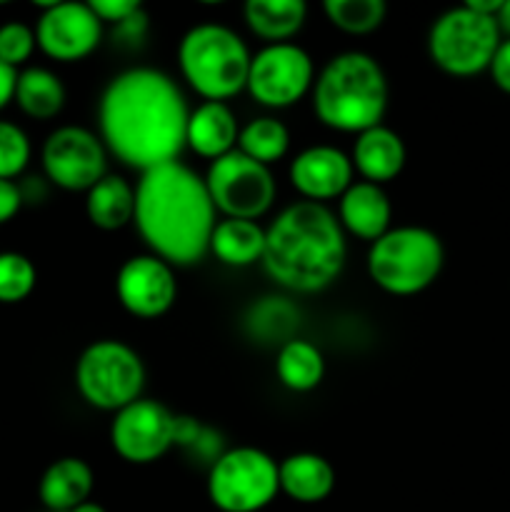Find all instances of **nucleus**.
<instances>
[{"mask_svg": "<svg viewBox=\"0 0 510 512\" xmlns=\"http://www.w3.org/2000/svg\"><path fill=\"white\" fill-rule=\"evenodd\" d=\"M405 143L395 130L385 125L365 130L355 138L353 145V170L365 180V183L383 185L398 178L405 168Z\"/></svg>", "mask_w": 510, "mask_h": 512, "instance_id": "6ab92c4d", "label": "nucleus"}, {"mask_svg": "<svg viewBox=\"0 0 510 512\" xmlns=\"http://www.w3.org/2000/svg\"><path fill=\"white\" fill-rule=\"evenodd\" d=\"M13 100L28 118L50 120L63 110L65 85L53 70L25 68L18 73Z\"/></svg>", "mask_w": 510, "mask_h": 512, "instance_id": "a878e982", "label": "nucleus"}, {"mask_svg": "<svg viewBox=\"0 0 510 512\" xmlns=\"http://www.w3.org/2000/svg\"><path fill=\"white\" fill-rule=\"evenodd\" d=\"M490 78L498 85L503 93L510 95V38L500 40L498 50L493 55V63H490Z\"/></svg>", "mask_w": 510, "mask_h": 512, "instance_id": "473e14b6", "label": "nucleus"}, {"mask_svg": "<svg viewBox=\"0 0 510 512\" xmlns=\"http://www.w3.org/2000/svg\"><path fill=\"white\" fill-rule=\"evenodd\" d=\"M35 265L23 253H0V303L13 305L28 298L35 288Z\"/></svg>", "mask_w": 510, "mask_h": 512, "instance_id": "c85d7f7f", "label": "nucleus"}, {"mask_svg": "<svg viewBox=\"0 0 510 512\" xmlns=\"http://www.w3.org/2000/svg\"><path fill=\"white\" fill-rule=\"evenodd\" d=\"M75 388L90 408L118 413L143 395L145 365L130 345L95 340L80 353Z\"/></svg>", "mask_w": 510, "mask_h": 512, "instance_id": "0eeeda50", "label": "nucleus"}, {"mask_svg": "<svg viewBox=\"0 0 510 512\" xmlns=\"http://www.w3.org/2000/svg\"><path fill=\"white\" fill-rule=\"evenodd\" d=\"M275 373L283 388L293 393H310L323 383L325 358L313 343L303 338H290L280 345L275 358Z\"/></svg>", "mask_w": 510, "mask_h": 512, "instance_id": "393cba45", "label": "nucleus"}, {"mask_svg": "<svg viewBox=\"0 0 510 512\" xmlns=\"http://www.w3.org/2000/svg\"><path fill=\"white\" fill-rule=\"evenodd\" d=\"M23 205V190L13 180H0V225L10 223Z\"/></svg>", "mask_w": 510, "mask_h": 512, "instance_id": "72a5a7b5", "label": "nucleus"}, {"mask_svg": "<svg viewBox=\"0 0 510 512\" xmlns=\"http://www.w3.org/2000/svg\"><path fill=\"white\" fill-rule=\"evenodd\" d=\"M265 228L255 220L223 218L210 235V253L228 268H250L263 260Z\"/></svg>", "mask_w": 510, "mask_h": 512, "instance_id": "4be33fe9", "label": "nucleus"}, {"mask_svg": "<svg viewBox=\"0 0 510 512\" xmlns=\"http://www.w3.org/2000/svg\"><path fill=\"white\" fill-rule=\"evenodd\" d=\"M30 163V140L20 125L0 120V180H15Z\"/></svg>", "mask_w": 510, "mask_h": 512, "instance_id": "c756f323", "label": "nucleus"}, {"mask_svg": "<svg viewBox=\"0 0 510 512\" xmlns=\"http://www.w3.org/2000/svg\"><path fill=\"white\" fill-rule=\"evenodd\" d=\"M313 58L295 43L265 45L250 60L248 90L255 103L265 108H290L313 90Z\"/></svg>", "mask_w": 510, "mask_h": 512, "instance_id": "9b49d317", "label": "nucleus"}, {"mask_svg": "<svg viewBox=\"0 0 510 512\" xmlns=\"http://www.w3.org/2000/svg\"><path fill=\"white\" fill-rule=\"evenodd\" d=\"M85 215L105 233L125 228L135 218V188L120 175L108 173L85 193Z\"/></svg>", "mask_w": 510, "mask_h": 512, "instance_id": "b1692460", "label": "nucleus"}, {"mask_svg": "<svg viewBox=\"0 0 510 512\" xmlns=\"http://www.w3.org/2000/svg\"><path fill=\"white\" fill-rule=\"evenodd\" d=\"M93 485V468L85 460L60 458L50 463L40 478V503L48 512H70L88 503Z\"/></svg>", "mask_w": 510, "mask_h": 512, "instance_id": "aec40b11", "label": "nucleus"}, {"mask_svg": "<svg viewBox=\"0 0 510 512\" xmlns=\"http://www.w3.org/2000/svg\"><path fill=\"white\" fill-rule=\"evenodd\" d=\"M290 148V133L285 123L273 115H260L245 123L238 135V150L250 160L263 165H273L285 158Z\"/></svg>", "mask_w": 510, "mask_h": 512, "instance_id": "bb28decb", "label": "nucleus"}, {"mask_svg": "<svg viewBox=\"0 0 510 512\" xmlns=\"http://www.w3.org/2000/svg\"><path fill=\"white\" fill-rule=\"evenodd\" d=\"M393 208L383 185L358 180L338 198V223L350 235L375 243L390 230Z\"/></svg>", "mask_w": 510, "mask_h": 512, "instance_id": "f3484780", "label": "nucleus"}, {"mask_svg": "<svg viewBox=\"0 0 510 512\" xmlns=\"http://www.w3.org/2000/svg\"><path fill=\"white\" fill-rule=\"evenodd\" d=\"M325 18L348 35H368L383 25L388 5L383 0H325Z\"/></svg>", "mask_w": 510, "mask_h": 512, "instance_id": "cd10ccee", "label": "nucleus"}, {"mask_svg": "<svg viewBox=\"0 0 510 512\" xmlns=\"http://www.w3.org/2000/svg\"><path fill=\"white\" fill-rule=\"evenodd\" d=\"M35 48L38 43H35V30L30 25L18 23V20L0 25V60L5 65L18 70V65L28 63Z\"/></svg>", "mask_w": 510, "mask_h": 512, "instance_id": "7c9ffc66", "label": "nucleus"}, {"mask_svg": "<svg viewBox=\"0 0 510 512\" xmlns=\"http://www.w3.org/2000/svg\"><path fill=\"white\" fill-rule=\"evenodd\" d=\"M190 110L178 83L155 68H128L100 95L98 125L105 150L128 168L153 170L178 160Z\"/></svg>", "mask_w": 510, "mask_h": 512, "instance_id": "f257e3e1", "label": "nucleus"}, {"mask_svg": "<svg viewBox=\"0 0 510 512\" xmlns=\"http://www.w3.org/2000/svg\"><path fill=\"white\" fill-rule=\"evenodd\" d=\"M348 243L338 218L323 203L298 200L265 228L263 270L293 293H320L340 278Z\"/></svg>", "mask_w": 510, "mask_h": 512, "instance_id": "7ed1b4c3", "label": "nucleus"}, {"mask_svg": "<svg viewBox=\"0 0 510 512\" xmlns=\"http://www.w3.org/2000/svg\"><path fill=\"white\" fill-rule=\"evenodd\" d=\"M248 45L235 30L220 23H203L183 35L178 48L180 75L203 100L225 103L248 85Z\"/></svg>", "mask_w": 510, "mask_h": 512, "instance_id": "39448f33", "label": "nucleus"}, {"mask_svg": "<svg viewBox=\"0 0 510 512\" xmlns=\"http://www.w3.org/2000/svg\"><path fill=\"white\" fill-rule=\"evenodd\" d=\"M313 110L320 123L338 133H365L383 125L388 78L373 55L348 50L323 65L313 83Z\"/></svg>", "mask_w": 510, "mask_h": 512, "instance_id": "20e7f679", "label": "nucleus"}, {"mask_svg": "<svg viewBox=\"0 0 510 512\" xmlns=\"http://www.w3.org/2000/svg\"><path fill=\"white\" fill-rule=\"evenodd\" d=\"M45 178L70 193H88L108 175V150L100 135L80 125H63L53 130L43 145Z\"/></svg>", "mask_w": 510, "mask_h": 512, "instance_id": "f8f14e48", "label": "nucleus"}, {"mask_svg": "<svg viewBox=\"0 0 510 512\" xmlns=\"http://www.w3.org/2000/svg\"><path fill=\"white\" fill-rule=\"evenodd\" d=\"M240 125L228 103H210L203 100L195 110H190L185 145L195 155L205 160H218L223 155L238 150Z\"/></svg>", "mask_w": 510, "mask_h": 512, "instance_id": "a211bd4d", "label": "nucleus"}, {"mask_svg": "<svg viewBox=\"0 0 510 512\" xmlns=\"http://www.w3.org/2000/svg\"><path fill=\"white\" fill-rule=\"evenodd\" d=\"M70 512H105V508H103V505L93 503V500H88V503L78 505V508H75V510H70Z\"/></svg>", "mask_w": 510, "mask_h": 512, "instance_id": "e433bc0d", "label": "nucleus"}, {"mask_svg": "<svg viewBox=\"0 0 510 512\" xmlns=\"http://www.w3.org/2000/svg\"><path fill=\"white\" fill-rule=\"evenodd\" d=\"M120 305L135 318H160L178 298V280L173 265L143 253L125 260L115 278Z\"/></svg>", "mask_w": 510, "mask_h": 512, "instance_id": "2eb2a0df", "label": "nucleus"}, {"mask_svg": "<svg viewBox=\"0 0 510 512\" xmlns=\"http://www.w3.org/2000/svg\"><path fill=\"white\" fill-rule=\"evenodd\" d=\"M15 83H18V70L0 60V110L15 98Z\"/></svg>", "mask_w": 510, "mask_h": 512, "instance_id": "f704fd0d", "label": "nucleus"}, {"mask_svg": "<svg viewBox=\"0 0 510 512\" xmlns=\"http://www.w3.org/2000/svg\"><path fill=\"white\" fill-rule=\"evenodd\" d=\"M503 33L498 20L475 13L468 5L445 10L428 33L430 60L453 78H470L490 68Z\"/></svg>", "mask_w": 510, "mask_h": 512, "instance_id": "6e6552de", "label": "nucleus"}, {"mask_svg": "<svg viewBox=\"0 0 510 512\" xmlns=\"http://www.w3.org/2000/svg\"><path fill=\"white\" fill-rule=\"evenodd\" d=\"M110 443L125 463H155L175 448V415L158 400H135L115 413Z\"/></svg>", "mask_w": 510, "mask_h": 512, "instance_id": "ddd939ff", "label": "nucleus"}, {"mask_svg": "<svg viewBox=\"0 0 510 512\" xmlns=\"http://www.w3.org/2000/svg\"><path fill=\"white\" fill-rule=\"evenodd\" d=\"M280 493L278 463L258 448L225 450L208 473V498L220 512H260Z\"/></svg>", "mask_w": 510, "mask_h": 512, "instance_id": "1a4fd4ad", "label": "nucleus"}, {"mask_svg": "<svg viewBox=\"0 0 510 512\" xmlns=\"http://www.w3.org/2000/svg\"><path fill=\"white\" fill-rule=\"evenodd\" d=\"M280 493L303 505L323 503L335 488V470L323 455L295 453L278 463Z\"/></svg>", "mask_w": 510, "mask_h": 512, "instance_id": "412c9836", "label": "nucleus"}, {"mask_svg": "<svg viewBox=\"0 0 510 512\" xmlns=\"http://www.w3.org/2000/svg\"><path fill=\"white\" fill-rule=\"evenodd\" d=\"M445 250L438 235L423 225L390 228L383 238L370 243L368 275L390 295H418L438 280Z\"/></svg>", "mask_w": 510, "mask_h": 512, "instance_id": "423d86ee", "label": "nucleus"}, {"mask_svg": "<svg viewBox=\"0 0 510 512\" xmlns=\"http://www.w3.org/2000/svg\"><path fill=\"white\" fill-rule=\"evenodd\" d=\"M353 160L333 145L300 150L290 163V183L310 203L340 198L353 185Z\"/></svg>", "mask_w": 510, "mask_h": 512, "instance_id": "dca6fc26", "label": "nucleus"}, {"mask_svg": "<svg viewBox=\"0 0 510 512\" xmlns=\"http://www.w3.org/2000/svg\"><path fill=\"white\" fill-rule=\"evenodd\" d=\"M33 30L38 48L58 63H78L88 58L103 40V23L90 3L73 0L45 3Z\"/></svg>", "mask_w": 510, "mask_h": 512, "instance_id": "4468645a", "label": "nucleus"}, {"mask_svg": "<svg viewBox=\"0 0 510 512\" xmlns=\"http://www.w3.org/2000/svg\"><path fill=\"white\" fill-rule=\"evenodd\" d=\"M205 188L213 200L215 213L235 220H255V223L273 208L278 193L268 165L255 163L240 150L210 163L205 173Z\"/></svg>", "mask_w": 510, "mask_h": 512, "instance_id": "9d476101", "label": "nucleus"}, {"mask_svg": "<svg viewBox=\"0 0 510 512\" xmlns=\"http://www.w3.org/2000/svg\"><path fill=\"white\" fill-rule=\"evenodd\" d=\"M245 25L268 45L290 43L308 18L303 0H248L243 5Z\"/></svg>", "mask_w": 510, "mask_h": 512, "instance_id": "5701e85b", "label": "nucleus"}, {"mask_svg": "<svg viewBox=\"0 0 510 512\" xmlns=\"http://www.w3.org/2000/svg\"><path fill=\"white\" fill-rule=\"evenodd\" d=\"M495 20H498L500 33H505V38H510V0H503V8L495 15Z\"/></svg>", "mask_w": 510, "mask_h": 512, "instance_id": "c9c22d12", "label": "nucleus"}, {"mask_svg": "<svg viewBox=\"0 0 510 512\" xmlns=\"http://www.w3.org/2000/svg\"><path fill=\"white\" fill-rule=\"evenodd\" d=\"M133 223L150 255L173 268L198 265L210 253L215 230V205L205 178L180 160L140 173Z\"/></svg>", "mask_w": 510, "mask_h": 512, "instance_id": "f03ea898", "label": "nucleus"}, {"mask_svg": "<svg viewBox=\"0 0 510 512\" xmlns=\"http://www.w3.org/2000/svg\"><path fill=\"white\" fill-rule=\"evenodd\" d=\"M90 8H93V13L98 15L100 23L103 25L113 23L115 28L143 10L138 0H90Z\"/></svg>", "mask_w": 510, "mask_h": 512, "instance_id": "2f4dec72", "label": "nucleus"}]
</instances>
